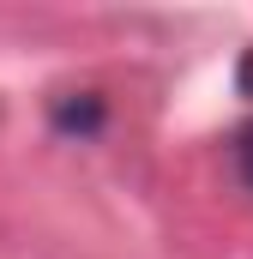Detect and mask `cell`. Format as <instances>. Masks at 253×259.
Masks as SVG:
<instances>
[{"mask_svg":"<svg viewBox=\"0 0 253 259\" xmlns=\"http://www.w3.org/2000/svg\"><path fill=\"white\" fill-rule=\"evenodd\" d=\"M229 163H235L241 187L253 193V121H241V127H235V139H229Z\"/></svg>","mask_w":253,"mask_h":259,"instance_id":"2","label":"cell"},{"mask_svg":"<svg viewBox=\"0 0 253 259\" xmlns=\"http://www.w3.org/2000/svg\"><path fill=\"white\" fill-rule=\"evenodd\" d=\"M49 127L61 133V139H97V133L109 127V97L103 91H61L55 103H49Z\"/></svg>","mask_w":253,"mask_h":259,"instance_id":"1","label":"cell"},{"mask_svg":"<svg viewBox=\"0 0 253 259\" xmlns=\"http://www.w3.org/2000/svg\"><path fill=\"white\" fill-rule=\"evenodd\" d=\"M235 91L253 97V49H241V61H235Z\"/></svg>","mask_w":253,"mask_h":259,"instance_id":"3","label":"cell"}]
</instances>
